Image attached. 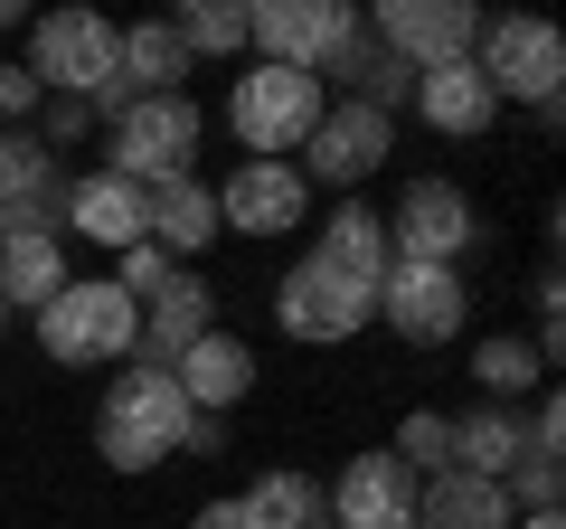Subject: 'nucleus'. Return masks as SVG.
Returning <instances> with one entry per match:
<instances>
[{
  "instance_id": "1",
  "label": "nucleus",
  "mask_w": 566,
  "mask_h": 529,
  "mask_svg": "<svg viewBox=\"0 0 566 529\" xmlns=\"http://www.w3.org/2000/svg\"><path fill=\"white\" fill-rule=\"evenodd\" d=\"M189 397H180V378L170 369H123L114 387H104V407H95V454L114 473H151V464H170V454H189Z\"/></svg>"
},
{
  "instance_id": "2",
  "label": "nucleus",
  "mask_w": 566,
  "mask_h": 529,
  "mask_svg": "<svg viewBox=\"0 0 566 529\" xmlns=\"http://www.w3.org/2000/svg\"><path fill=\"white\" fill-rule=\"evenodd\" d=\"M322 76H303V66H255V76H237V95H227V123H237L245 162H283V152L312 143V123H322Z\"/></svg>"
},
{
  "instance_id": "3",
  "label": "nucleus",
  "mask_w": 566,
  "mask_h": 529,
  "mask_svg": "<svg viewBox=\"0 0 566 529\" xmlns=\"http://www.w3.org/2000/svg\"><path fill=\"white\" fill-rule=\"evenodd\" d=\"M114 143H104V170L133 189H161V180H189V152H199V104L189 95H151L133 104L123 123H104Z\"/></svg>"
},
{
  "instance_id": "4",
  "label": "nucleus",
  "mask_w": 566,
  "mask_h": 529,
  "mask_svg": "<svg viewBox=\"0 0 566 529\" xmlns=\"http://www.w3.org/2000/svg\"><path fill=\"white\" fill-rule=\"evenodd\" d=\"M133 331H142V312L123 303L114 284H76L66 274V293L39 312V350L57 369H104V360H133Z\"/></svg>"
},
{
  "instance_id": "5",
  "label": "nucleus",
  "mask_w": 566,
  "mask_h": 529,
  "mask_svg": "<svg viewBox=\"0 0 566 529\" xmlns=\"http://www.w3.org/2000/svg\"><path fill=\"white\" fill-rule=\"evenodd\" d=\"M245 39L264 48V66L322 76L340 48H359V10H340V0H255L245 10Z\"/></svg>"
},
{
  "instance_id": "6",
  "label": "nucleus",
  "mask_w": 566,
  "mask_h": 529,
  "mask_svg": "<svg viewBox=\"0 0 566 529\" xmlns=\"http://www.w3.org/2000/svg\"><path fill=\"white\" fill-rule=\"evenodd\" d=\"M378 322L397 331V341H416V350L453 341V331L472 322L463 264H387V274H378Z\"/></svg>"
},
{
  "instance_id": "7",
  "label": "nucleus",
  "mask_w": 566,
  "mask_h": 529,
  "mask_svg": "<svg viewBox=\"0 0 566 529\" xmlns=\"http://www.w3.org/2000/svg\"><path fill=\"white\" fill-rule=\"evenodd\" d=\"M104 76H114V20H95V10H57V20L29 29V85H39V95L95 104Z\"/></svg>"
},
{
  "instance_id": "8",
  "label": "nucleus",
  "mask_w": 566,
  "mask_h": 529,
  "mask_svg": "<svg viewBox=\"0 0 566 529\" xmlns=\"http://www.w3.org/2000/svg\"><path fill=\"white\" fill-rule=\"evenodd\" d=\"M387 264H463L472 246V199L453 180H406L397 208H387Z\"/></svg>"
},
{
  "instance_id": "9",
  "label": "nucleus",
  "mask_w": 566,
  "mask_h": 529,
  "mask_svg": "<svg viewBox=\"0 0 566 529\" xmlns=\"http://www.w3.org/2000/svg\"><path fill=\"white\" fill-rule=\"evenodd\" d=\"M472 66L491 76V95H520V104H538V114H557L566 48H557V29H547V20H482Z\"/></svg>"
},
{
  "instance_id": "10",
  "label": "nucleus",
  "mask_w": 566,
  "mask_h": 529,
  "mask_svg": "<svg viewBox=\"0 0 566 529\" xmlns=\"http://www.w3.org/2000/svg\"><path fill=\"white\" fill-rule=\"evenodd\" d=\"M387 152H397V123L340 95V104H322V123H312V143H303L293 170H303V180H331V189H359Z\"/></svg>"
},
{
  "instance_id": "11",
  "label": "nucleus",
  "mask_w": 566,
  "mask_h": 529,
  "mask_svg": "<svg viewBox=\"0 0 566 529\" xmlns=\"http://www.w3.org/2000/svg\"><path fill=\"white\" fill-rule=\"evenodd\" d=\"M274 322L293 331V341H349L359 322H378V293H359V284H340L331 264H293L274 284Z\"/></svg>"
},
{
  "instance_id": "12",
  "label": "nucleus",
  "mask_w": 566,
  "mask_h": 529,
  "mask_svg": "<svg viewBox=\"0 0 566 529\" xmlns=\"http://www.w3.org/2000/svg\"><path fill=\"white\" fill-rule=\"evenodd\" d=\"M57 152L39 143V133H10L0 123V237H57Z\"/></svg>"
},
{
  "instance_id": "13",
  "label": "nucleus",
  "mask_w": 566,
  "mask_h": 529,
  "mask_svg": "<svg viewBox=\"0 0 566 529\" xmlns=\"http://www.w3.org/2000/svg\"><path fill=\"white\" fill-rule=\"evenodd\" d=\"M368 39L397 48V58L424 76V66H444V58H472V39H482V10H472V0H387Z\"/></svg>"
},
{
  "instance_id": "14",
  "label": "nucleus",
  "mask_w": 566,
  "mask_h": 529,
  "mask_svg": "<svg viewBox=\"0 0 566 529\" xmlns=\"http://www.w3.org/2000/svg\"><path fill=\"white\" fill-rule=\"evenodd\" d=\"M331 529H416V473L397 454H349V473L322 491Z\"/></svg>"
},
{
  "instance_id": "15",
  "label": "nucleus",
  "mask_w": 566,
  "mask_h": 529,
  "mask_svg": "<svg viewBox=\"0 0 566 529\" xmlns=\"http://www.w3.org/2000/svg\"><path fill=\"white\" fill-rule=\"evenodd\" d=\"M303 199L312 180L293 162H237L218 189V227H237V237H283V227H303Z\"/></svg>"
},
{
  "instance_id": "16",
  "label": "nucleus",
  "mask_w": 566,
  "mask_h": 529,
  "mask_svg": "<svg viewBox=\"0 0 566 529\" xmlns=\"http://www.w3.org/2000/svg\"><path fill=\"white\" fill-rule=\"evenodd\" d=\"M170 378H180V397H189V416H227L255 387V350L237 341V331H199V341L170 360Z\"/></svg>"
},
{
  "instance_id": "17",
  "label": "nucleus",
  "mask_w": 566,
  "mask_h": 529,
  "mask_svg": "<svg viewBox=\"0 0 566 529\" xmlns=\"http://www.w3.org/2000/svg\"><path fill=\"white\" fill-rule=\"evenodd\" d=\"M142 237L161 246L170 264L208 256V237H218V189H208V180H161V189H142Z\"/></svg>"
},
{
  "instance_id": "18",
  "label": "nucleus",
  "mask_w": 566,
  "mask_h": 529,
  "mask_svg": "<svg viewBox=\"0 0 566 529\" xmlns=\"http://www.w3.org/2000/svg\"><path fill=\"white\" fill-rule=\"evenodd\" d=\"M199 331H218V322H208V284H199V274L180 264V274H170V284L151 293V303H142L133 360H142V369H170V360H180L189 341H199Z\"/></svg>"
},
{
  "instance_id": "19",
  "label": "nucleus",
  "mask_w": 566,
  "mask_h": 529,
  "mask_svg": "<svg viewBox=\"0 0 566 529\" xmlns=\"http://www.w3.org/2000/svg\"><path fill=\"white\" fill-rule=\"evenodd\" d=\"M416 114L434 123V133H491V114H501V95H491V76L472 58H444L416 76Z\"/></svg>"
},
{
  "instance_id": "20",
  "label": "nucleus",
  "mask_w": 566,
  "mask_h": 529,
  "mask_svg": "<svg viewBox=\"0 0 566 529\" xmlns=\"http://www.w3.org/2000/svg\"><path fill=\"white\" fill-rule=\"evenodd\" d=\"M66 227L123 256V246H142V189L114 170H85V180H66Z\"/></svg>"
},
{
  "instance_id": "21",
  "label": "nucleus",
  "mask_w": 566,
  "mask_h": 529,
  "mask_svg": "<svg viewBox=\"0 0 566 529\" xmlns=\"http://www.w3.org/2000/svg\"><path fill=\"white\" fill-rule=\"evenodd\" d=\"M312 264H331L340 284L378 293V274H387V227H378V208H359V199H349L340 218L322 227V246H312Z\"/></svg>"
},
{
  "instance_id": "22",
  "label": "nucleus",
  "mask_w": 566,
  "mask_h": 529,
  "mask_svg": "<svg viewBox=\"0 0 566 529\" xmlns=\"http://www.w3.org/2000/svg\"><path fill=\"white\" fill-rule=\"evenodd\" d=\"M520 454H528V416H510V407L453 416V473H472V483H510Z\"/></svg>"
},
{
  "instance_id": "23",
  "label": "nucleus",
  "mask_w": 566,
  "mask_h": 529,
  "mask_svg": "<svg viewBox=\"0 0 566 529\" xmlns=\"http://www.w3.org/2000/svg\"><path fill=\"white\" fill-rule=\"evenodd\" d=\"M416 529H510V491L472 473H434V491H416Z\"/></svg>"
},
{
  "instance_id": "24",
  "label": "nucleus",
  "mask_w": 566,
  "mask_h": 529,
  "mask_svg": "<svg viewBox=\"0 0 566 529\" xmlns=\"http://www.w3.org/2000/svg\"><path fill=\"white\" fill-rule=\"evenodd\" d=\"M66 293V256H57V237H0V303L10 312H48Z\"/></svg>"
},
{
  "instance_id": "25",
  "label": "nucleus",
  "mask_w": 566,
  "mask_h": 529,
  "mask_svg": "<svg viewBox=\"0 0 566 529\" xmlns=\"http://www.w3.org/2000/svg\"><path fill=\"white\" fill-rule=\"evenodd\" d=\"M237 510H245V529H331L322 483H312V473H264Z\"/></svg>"
},
{
  "instance_id": "26",
  "label": "nucleus",
  "mask_w": 566,
  "mask_h": 529,
  "mask_svg": "<svg viewBox=\"0 0 566 529\" xmlns=\"http://www.w3.org/2000/svg\"><path fill=\"white\" fill-rule=\"evenodd\" d=\"M472 378H482L491 407H510V397H528L547 378V360H538V341H482L472 350Z\"/></svg>"
},
{
  "instance_id": "27",
  "label": "nucleus",
  "mask_w": 566,
  "mask_h": 529,
  "mask_svg": "<svg viewBox=\"0 0 566 529\" xmlns=\"http://www.w3.org/2000/svg\"><path fill=\"white\" fill-rule=\"evenodd\" d=\"M170 39H180L189 58H227V48H245V10L237 0H189L180 20H170Z\"/></svg>"
},
{
  "instance_id": "28",
  "label": "nucleus",
  "mask_w": 566,
  "mask_h": 529,
  "mask_svg": "<svg viewBox=\"0 0 566 529\" xmlns=\"http://www.w3.org/2000/svg\"><path fill=\"white\" fill-rule=\"evenodd\" d=\"M387 454H397L406 473H453V416L416 407V416H406V426H397V445H387Z\"/></svg>"
},
{
  "instance_id": "29",
  "label": "nucleus",
  "mask_w": 566,
  "mask_h": 529,
  "mask_svg": "<svg viewBox=\"0 0 566 529\" xmlns=\"http://www.w3.org/2000/svg\"><path fill=\"white\" fill-rule=\"evenodd\" d=\"M170 274H180V264H170V256H161V246H151V237H142V246H123V256H114V274H104V284H114L123 303L142 312V303H151V293L170 284Z\"/></svg>"
},
{
  "instance_id": "30",
  "label": "nucleus",
  "mask_w": 566,
  "mask_h": 529,
  "mask_svg": "<svg viewBox=\"0 0 566 529\" xmlns=\"http://www.w3.org/2000/svg\"><path fill=\"white\" fill-rule=\"evenodd\" d=\"M501 491H520L528 510H557V491H566V464H557V454H520Z\"/></svg>"
},
{
  "instance_id": "31",
  "label": "nucleus",
  "mask_w": 566,
  "mask_h": 529,
  "mask_svg": "<svg viewBox=\"0 0 566 529\" xmlns=\"http://www.w3.org/2000/svg\"><path fill=\"white\" fill-rule=\"evenodd\" d=\"M85 133H95V104L48 95V133H39V143H48V152H66V143H85Z\"/></svg>"
},
{
  "instance_id": "32",
  "label": "nucleus",
  "mask_w": 566,
  "mask_h": 529,
  "mask_svg": "<svg viewBox=\"0 0 566 529\" xmlns=\"http://www.w3.org/2000/svg\"><path fill=\"white\" fill-rule=\"evenodd\" d=\"M39 104H48V95L29 85V66H0V123H10V133H20V123L39 114Z\"/></svg>"
},
{
  "instance_id": "33",
  "label": "nucleus",
  "mask_w": 566,
  "mask_h": 529,
  "mask_svg": "<svg viewBox=\"0 0 566 529\" xmlns=\"http://www.w3.org/2000/svg\"><path fill=\"white\" fill-rule=\"evenodd\" d=\"M189 529H245V510H237V501H208V510H199Z\"/></svg>"
},
{
  "instance_id": "34",
  "label": "nucleus",
  "mask_w": 566,
  "mask_h": 529,
  "mask_svg": "<svg viewBox=\"0 0 566 529\" xmlns=\"http://www.w3.org/2000/svg\"><path fill=\"white\" fill-rule=\"evenodd\" d=\"M510 529H566V520H557V510H520V520H510Z\"/></svg>"
},
{
  "instance_id": "35",
  "label": "nucleus",
  "mask_w": 566,
  "mask_h": 529,
  "mask_svg": "<svg viewBox=\"0 0 566 529\" xmlns=\"http://www.w3.org/2000/svg\"><path fill=\"white\" fill-rule=\"evenodd\" d=\"M10 20H20V0H0V29H10Z\"/></svg>"
},
{
  "instance_id": "36",
  "label": "nucleus",
  "mask_w": 566,
  "mask_h": 529,
  "mask_svg": "<svg viewBox=\"0 0 566 529\" xmlns=\"http://www.w3.org/2000/svg\"><path fill=\"white\" fill-rule=\"evenodd\" d=\"M0 322H10V303H0Z\"/></svg>"
}]
</instances>
